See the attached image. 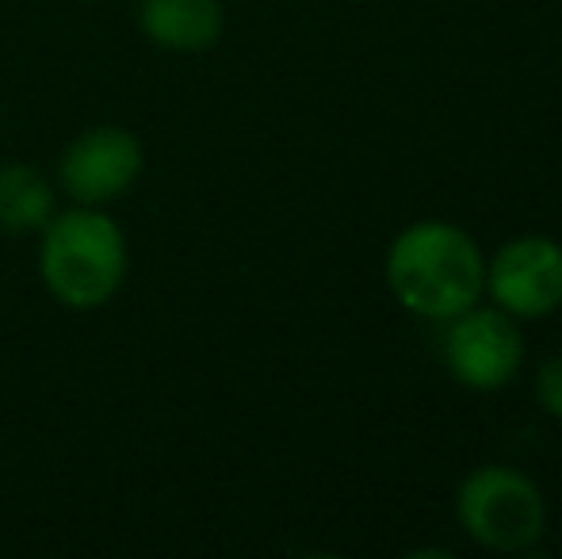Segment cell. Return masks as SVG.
<instances>
[{"label":"cell","instance_id":"6da1fadb","mask_svg":"<svg viewBox=\"0 0 562 559\" xmlns=\"http://www.w3.org/2000/svg\"><path fill=\"white\" fill-rule=\"evenodd\" d=\"M386 288L417 318L451 322L486 291V257L463 226L422 219L386 249Z\"/></svg>","mask_w":562,"mask_h":559},{"label":"cell","instance_id":"7a4b0ae2","mask_svg":"<svg viewBox=\"0 0 562 559\" xmlns=\"http://www.w3.org/2000/svg\"><path fill=\"white\" fill-rule=\"evenodd\" d=\"M126 234L100 208L58 211L38 234V277L69 311L112 303L126 280Z\"/></svg>","mask_w":562,"mask_h":559},{"label":"cell","instance_id":"3957f363","mask_svg":"<svg viewBox=\"0 0 562 559\" xmlns=\"http://www.w3.org/2000/svg\"><path fill=\"white\" fill-rule=\"evenodd\" d=\"M456 517L486 552H528L548 529V499L520 468L482 463L459 483Z\"/></svg>","mask_w":562,"mask_h":559},{"label":"cell","instance_id":"277c9868","mask_svg":"<svg viewBox=\"0 0 562 559\" xmlns=\"http://www.w3.org/2000/svg\"><path fill=\"white\" fill-rule=\"evenodd\" d=\"M445 365L471 391L509 388L525 365V337H520L517 318H509L502 306L479 303L456 314L448 322Z\"/></svg>","mask_w":562,"mask_h":559},{"label":"cell","instance_id":"5b68a950","mask_svg":"<svg viewBox=\"0 0 562 559\" xmlns=\"http://www.w3.org/2000/svg\"><path fill=\"white\" fill-rule=\"evenodd\" d=\"M146 169V146L134 131L104 123V127L81 131L58 161V180L66 195L85 208L115 203L138 185Z\"/></svg>","mask_w":562,"mask_h":559},{"label":"cell","instance_id":"8992f818","mask_svg":"<svg viewBox=\"0 0 562 559\" xmlns=\"http://www.w3.org/2000/svg\"><path fill=\"white\" fill-rule=\"evenodd\" d=\"M486 291L509 318H548L562 306V246L543 234L513 238L490 257Z\"/></svg>","mask_w":562,"mask_h":559},{"label":"cell","instance_id":"52a82bcc","mask_svg":"<svg viewBox=\"0 0 562 559\" xmlns=\"http://www.w3.org/2000/svg\"><path fill=\"white\" fill-rule=\"evenodd\" d=\"M138 27L157 51L203 54L223 38V0H138Z\"/></svg>","mask_w":562,"mask_h":559},{"label":"cell","instance_id":"ba28073f","mask_svg":"<svg viewBox=\"0 0 562 559\" xmlns=\"http://www.w3.org/2000/svg\"><path fill=\"white\" fill-rule=\"evenodd\" d=\"M54 215H58V192L43 172L23 161L0 165V231L12 238L43 234Z\"/></svg>","mask_w":562,"mask_h":559},{"label":"cell","instance_id":"9c48e42d","mask_svg":"<svg viewBox=\"0 0 562 559\" xmlns=\"http://www.w3.org/2000/svg\"><path fill=\"white\" fill-rule=\"evenodd\" d=\"M536 403L543 414L562 422V353H551L536 372Z\"/></svg>","mask_w":562,"mask_h":559}]
</instances>
